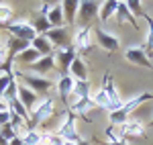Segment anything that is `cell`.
<instances>
[{
    "label": "cell",
    "instance_id": "13",
    "mask_svg": "<svg viewBox=\"0 0 153 145\" xmlns=\"http://www.w3.org/2000/svg\"><path fill=\"white\" fill-rule=\"evenodd\" d=\"M31 47V43H27V41H23V39H16V37L8 35L6 37V51H8V61H12L14 63V59H16V55H21L25 49Z\"/></svg>",
    "mask_w": 153,
    "mask_h": 145
},
{
    "label": "cell",
    "instance_id": "39",
    "mask_svg": "<svg viewBox=\"0 0 153 145\" xmlns=\"http://www.w3.org/2000/svg\"><path fill=\"white\" fill-rule=\"evenodd\" d=\"M0 110H8V104H6L2 98H0Z\"/></svg>",
    "mask_w": 153,
    "mask_h": 145
},
{
    "label": "cell",
    "instance_id": "5",
    "mask_svg": "<svg viewBox=\"0 0 153 145\" xmlns=\"http://www.w3.org/2000/svg\"><path fill=\"white\" fill-rule=\"evenodd\" d=\"M6 31H8V35L16 37V39H23L27 43H33V39L37 37V31L33 23H29V21H14L10 23L8 27H4Z\"/></svg>",
    "mask_w": 153,
    "mask_h": 145
},
{
    "label": "cell",
    "instance_id": "21",
    "mask_svg": "<svg viewBox=\"0 0 153 145\" xmlns=\"http://www.w3.org/2000/svg\"><path fill=\"white\" fill-rule=\"evenodd\" d=\"M31 47L39 51L41 53V57H45V55H53V45L49 43V39L45 35H37L33 39V43H31Z\"/></svg>",
    "mask_w": 153,
    "mask_h": 145
},
{
    "label": "cell",
    "instance_id": "7",
    "mask_svg": "<svg viewBox=\"0 0 153 145\" xmlns=\"http://www.w3.org/2000/svg\"><path fill=\"white\" fill-rule=\"evenodd\" d=\"M94 45H96V39H94V31H92V27L76 31V35H74V47H76V51L90 53V51L94 49Z\"/></svg>",
    "mask_w": 153,
    "mask_h": 145
},
{
    "label": "cell",
    "instance_id": "35",
    "mask_svg": "<svg viewBox=\"0 0 153 145\" xmlns=\"http://www.w3.org/2000/svg\"><path fill=\"white\" fill-rule=\"evenodd\" d=\"M6 63H8V51H6V45H4V47H0V70H4Z\"/></svg>",
    "mask_w": 153,
    "mask_h": 145
},
{
    "label": "cell",
    "instance_id": "33",
    "mask_svg": "<svg viewBox=\"0 0 153 145\" xmlns=\"http://www.w3.org/2000/svg\"><path fill=\"white\" fill-rule=\"evenodd\" d=\"M0 135H2L4 139H8V141H10V139H14V137L19 135V131H16V129L12 127L10 123H8V125H4V127L0 129Z\"/></svg>",
    "mask_w": 153,
    "mask_h": 145
},
{
    "label": "cell",
    "instance_id": "2",
    "mask_svg": "<svg viewBox=\"0 0 153 145\" xmlns=\"http://www.w3.org/2000/svg\"><path fill=\"white\" fill-rule=\"evenodd\" d=\"M16 78L23 80L25 86H29L37 96H47V92L53 88V82L45 78V76H39V74H33V72H14Z\"/></svg>",
    "mask_w": 153,
    "mask_h": 145
},
{
    "label": "cell",
    "instance_id": "32",
    "mask_svg": "<svg viewBox=\"0 0 153 145\" xmlns=\"http://www.w3.org/2000/svg\"><path fill=\"white\" fill-rule=\"evenodd\" d=\"M127 4H129V10L133 12V16H135V19H137V14H139V16H143V14H145V10H143V2H141V0H129Z\"/></svg>",
    "mask_w": 153,
    "mask_h": 145
},
{
    "label": "cell",
    "instance_id": "12",
    "mask_svg": "<svg viewBox=\"0 0 153 145\" xmlns=\"http://www.w3.org/2000/svg\"><path fill=\"white\" fill-rule=\"evenodd\" d=\"M125 57L131 61V63H135V65H141V68H147V70H151L153 68V61L149 59V55L145 53V49L143 47H129L125 51Z\"/></svg>",
    "mask_w": 153,
    "mask_h": 145
},
{
    "label": "cell",
    "instance_id": "3",
    "mask_svg": "<svg viewBox=\"0 0 153 145\" xmlns=\"http://www.w3.org/2000/svg\"><path fill=\"white\" fill-rule=\"evenodd\" d=\"M53 98L45 96L41 102H37V106L31 110V129H35L37 125H43V123H47L51 117H53Z\"/></svg>",
    "mask_w": 153,
    "mask_h": 145
},
{
    "label": "cell",
    "instance_id": "6",
    "mask_svg": "<svg viewBox=\"0 0 153 145\" xmlns=\"http://www.w3.org/2000/svg\"><path fill=\"white\" fill-rule=\"evenodd\" d=\"M45 37L49 39V43L55 47V51H57V49H65V47H71V45H74V37H71V33H70V29H68V27L51 29Z\"/></svg>",
    "mask_w": 153,
    "mask_h": 145
},
{
    "label": "cell",
    "instance_id": "16",
    "mask_svg": "<svg viewBox=\"0 0 153 145\" xmlns=\"http://www.w3.org/2000/svg\"><path fill=\"white\" fill-rule=\"evenodd\" d=\"M114 19H117L118 25L129 23L133 29H137V19H135V16H133V12L129 10V4H127V2H118L117 12H114Z\"/></svg>",
    "mask_w": 153,
    "mask_h": 145
},
{
    "label": "cell",
    "instance_id": "9",
    "mask_svg": "<svg viewBox=\"0 0 153 145\" xmlns=\"http://www.w3.org/2000/svg\"><path fill=\"white\" fill-rule=\"evenodd\" d=\"M59 135L65 139V141H71V143H78L82 137L78 135V129H76V115L71 110H65V119L61 123V129H59Z\"/></svg>",
    "mask_w": 153,
    "mask_h": 145
},
{
    "label": "cell",
    "instance_id": "18",
    "mask_svg": "<svg viewBox=\"0 0 153 145\" xmlns=\"http://www.w3.org/2000/svg\"><path fill=\"white\" fill-rule=\"evenodd\" d=\"M61 6H63L65 25L74 27V25H76V19H78V8H80V2H78V0H63V2H61Z\"/></svg>",
    "mask_w": 153,
    "mask_h": 145
},
{
    "label": "cell",
    "instance_id": "26",
    "mask_svg": "<svg viewBox=\"0 0 153 145\" xmlns=\"http://www.w3.org/2000/svg\"><path fill=\"white\" fill-rule=\"evenodd\" d=\"M71 96L76 98V100L90 98V82H80V80H74V90H71Z\"/></svg>",
    "mask_w": 153,
    "mask_h": 145
},
{
    "label": "cell",
    "instance_id": "40",
    "mask_svg": "<svg viewBox=\"0 0 153 145\" xmlns=\"http://www.w3.org/2000/svg\"><path fill=\"white\" fill-rule=\"evenodd\" d=\"M76 145H90V141H88V139H80Z\"/></svg>",
    "mask_w": 153,
    "mask_h": 145
},
{
    "label": "cell",
    "instance_id": "27",
    "mask_svg": "<svg viewBox=\"0 0 153 145\" xmlns=\"http://www.w3.org/2000/svg\"><path fill=\"white\" fill-rule=\"evenodd\" d=\"M143 19L147 21V35H145V45H143V49H145V53L149 55V53H153V19L147 12L143 14Z\"/></svg>",
    "mask_w": 153,
    "mask_h": 145
},
{
    "label": "cell",
    "instance_id": "14",
    "mask_svg": "<svg viewBox=\"0 0 153 145\" xmlns=\"http://www.w3.org/2000/svg\"><path fill=\"white\" fill-rule=\"evenodd\" d=\"M19 100H21V104H23L25 109L29 110V115H31V110L37 106V102H39V96H37L35 92L29 88V86L25 84H19Z\"/></svg>",
    "mask_w": 153,
    "mask_h": 145
},
{
    "label": "cell",
    "instance_id": "23",
    "mask_svg": "<svg viewBox=\"0 0 153 145\" xmlns=\"http://www.w3.org/2000/svg\"><path fill=\"white\" fill-rule=\"evenodd\" d=\"M117 6H118L117 0H106V2H102L100 8H98V19H100L102 23L110 21V19L114 16V12H117Z\"/></svg>",
    "mask_w": 153,
    "mask_h": 145
},
{
    "label": "cell",
    "instance_id": "42",
    "mask_svg": "<svg viewBox=\"0 0 153 145\" xmlns=\"http://www.w3.org/2000/svg\"><path fill=\"white\" fill-rule=\"evenodd\" d=\"M149 127H151V129H153V119H151V121H149Z\"/></svg>",
    "mask_w": 153,
    "mask_h": 145
},
{
    "label": "cell",
    "instance_id": "22",
    "mask_svg": "<svg viewBox=\"0 0 153 145\" xmlns=\"http://www.w3.org/2000/svg\"><path fill=\"white\" fill-rule=\"evenodd\" d=\"M57 90H59V98L68 104V98H70L71 90H74V78L71 76H61L57 82Z\"/></svg>",
    "mask_w": 153,
    "mask_h": 145
},
{
    "label": "cell",
    "instance_id": "20",
    "mask_svg": "<svg viewBox=\"0 0 153 145\" xmlns=\"http://www.w3.org/2000/svg\"><path fill=\"white\" fill-rule=\"evenodd\" d=\"M47 19H49V23H51L53 29H59V27L65 25V16H63V6H61V2H55V4L51 6Z\"/></svg>",
    "mask_w": 153,
    "mask_h": 145
},
{
    "label": "cell",
    "instance_id": "38",
    "mask_svg": "<svg viewBox=\"0 0 153 145\" xmlns=\"http://www.w3.org/2000/svg\"><path fill=\"white\" fill-rule=\"evenodd\" d=\"M8 145H25L23 143V137H21V135H16L14 139H10V143H8Z\"/></svg>",
    "mask_w": 153,
    "mask_h": 145
},
{
    "label": "cell",
    "instance_id": "25",
    "mask_svg": "<svg viewBox=\"0 0 153 145\" xmlns=\"http://www.w3.org/2000/svg\"><path fill=\"white\" fill-rule=\"evenodd\" d=\"M14 23V8L8 2H0V27H8Z\"/></svg>",
    "mask_w": 153,
    "mask_h": 145
},
{
    "label": "cell",
    "instance_id": "37",
    "mask_svg": "<svg viewBox=\"0 0 153 145\" xmlns=\"http://www.w3.org/2000/svg\"><path fill=\"white\" fill-rule=\"evenodd\" d=\"M8 123H10V112L8 110H0V129L4 125H8Z\"/></svg>",
    "mask_w": 153,
    "mask_h": 145
},
{
    "label": "cell",
    "instance_id": "10",
    "mask_svg": "<svg viewBox=\"0 0 153 145\" xmlns=\"http://www.w3.org/2000/svg\"><path fill=\"white\" fill-rule=\"evenodd\" d=\"M94 39H96V45H100V47L104 49V51H108V53H114V51L120 49L118 37L110 35L104 29H94Z\"/></svg>",
    "mask_w": 153,
    "mask_h": 145
},
{
    "label": "cell",
    "instance_id": "36",
    "mask_svg": "<svg viewBox=\"0 0 153 145\" xmlns=\"http://www.w3.org/2000/svg\"><path fill=\"white\" fill-rule=\"evenodd\" d=\"M51 6H53V4H51V2H41V4H39V14H43V16H47L49 14V10H51Z\"/></svg>",
    "mask_w": 153,
    "mask_h": 145
},
{
    "label": "cell",
    "instance_id": "34",
    "mask_svg": "<svg viewBox=\"0 0 153 145\" xmlns=\"http://www.w3.org/2000/svg\"><path fill=\"white\" fill-rule=\"evenodd\" d=\"M106 137H108L106 145H127V141H125L123 137H117V135L112 133V129H108V131H106Z\"/></svg>",
    "mask_w": 153,
    "mask_h": 145
},
{
    "label": "cell",
    "instance_id": "41",
    "mask_svg": "<svg viewBox=\"0 0 153 145\" xmlns=\"http://www.w3.org/2000/svg\"><path fill=\"white\" fill-rule=\"evenodd\" d=\"M8 143H10V141H8V139H4V137L0 135V145H8Z\"/></svg>",
    "mask_w": 153,
    "mask_h": 145
},
{
    "label": "cell",
    "instance_id": "28",
    "mask_svg": "<svg viewBox=\"0 0 153 145\" xmlns=\"http://www.w3.org/2000/svg\"><path fill=\"white\" fill-rule=\"evenodd\" d=\"M92 100H94L96 109H104V110H108V112L112 110V106H110V100H108V96L104 94V90H102V88H100L94 96H92Z\"/></svg>",
    "mask_w": 153,
    "mask_h": 145
},
{
    "label": "cell",
    "instance_id": "4",
    "mask_svg": "<svg viewBox=\"0 0 153 145\" xmlns=\"http://www.w3.org/2000/svg\"><path fill=\"white\" fill-rule=\"evenodd\" d=\"M98 8H100V4H98V2H92V0H84V2H80L76 25H78L80 29L92 27V21L98 16Z\"/></svg>",
    "mask_w": 153,
    "mask_h": 145
},
{
    "label": "cell",
    "instance_id": "11",
    "mask_svg": "<svg viewBox=\"0 0 153 145\" xmlns=\"http://www.w3.org/2000/svg\"><path fill=\"white\" fill-rule=\"evenodd\" d=\"M102 90H104V94L108 96V100H110V106H112V110H110V112H114V110H118L120 106H123L120 94H118V90H117V86H114V82H112V78H110V74H104V80H102Z\"/></svg>",
    "mask_w": 153,
    "mask_h": 145
},
{
    "label": "cell",
    "instance_id": "8",
    "mask_svg": "<svg viewBox=\"0 0 153 145\" xmlns=\"http://www.w3.org/2000/svg\"><path fill=\"white\" fill-rule=\"evenodd\" d=\"M76 57H78V51H76L74 45L55 51V65L59 68L61 76H70V68H71V63H74Z\"/></svg>",
    "mask_w": 153,
    "mask_h": 145
},
{
    "label": "cell",
    "instance_id": "15",
    "mask_svg": "<svg viewBox=\"0 0 153 145\" xmlns=\"http://www.w3.org/2000/svg\"><path fill=\"white\" fill-rule=\"evenodd\" d=\"M70 76L74 80H80V82H90V70H88V65H86V61L82 57L74 59V63L70 68Z\"/></svg>",
    "mask_w": 153,
    "mask_h": 145
},
{
    "label": "cell",
    "instance_id": "1",
    "mask_svg": "<svg viewBox=\"0 0 153 145\" xmlns=\"http://www.w3.org/2000/svg\"><path fill=\"white\" fill-rule=\"evenodd\" d=\"M147 100H153V92H139L137 96H133L131 100L127 102H123V106L114 112H110V123L114 125V127H123L125 123L129 121V115L133 112L135 109H139L143 102H147Z\"/></svg>",
    "mask_w": 153,
    "mask_h": 145
},
{
    "label": "cell",
    "instance_id": "31",
    "mask_svg": "<svg viewBox=\"0 0 153 145\" xmlns=\"http://www.w3.org/2000/svg\"><path fill=\"white\" fill-rule=\"evenodd\" d=\"M92 106H96L94 100H92V96L90 98H82V100H74L71 102V110H86V109H92Z\"/></svg>",
    "mask_w": 153,
    "mask_h": 145
},
{
    "label": "cell",
    "instance_id": "30",
    "mask_svg": "<svg viewBox=\"0 0 153 145\" xmlns=\"http://www.w3.org/2000/svg\"><path fill=\"white\" fill-rule=\"evenodd\" d=\"M12 78H14V68L6 70V72H0V98L4 96V92H6L8 84L12 82Z\"/></svg>",
    "mask_w": 153,
    "mask_h": 145
},
{
    "label": "cell",
    "instance_id": "43",
    "mask_svg": "<svg viewBox=\"0 0 153 145\" xmlns=\"http://www.w3.org/2000/svg\"><path fill=\"white\" fill-rule=\"evenodd\" d=\"M0 47H4V43H2V39H0Z\"/></svg>",
    "mask_w": 153,
    "mask_h": 145
},
{
    "label": "cell",
    "instance_id": "19",
    "mask_svg": "<svg viewBox=\"0 0 153 145\" xmlns=\"http://www.w3.org/2000/svg\"><path fill=\"white\" fill-rule=\"evenodd\" d=\"M123 137H145V125L139 121H127L120 127Z\"/></svg>",
    "mask_w": 153,
    "mask_h": 145
},
{
    "label": "cell",
    "instance_id": "17",
    "mask_svg": "<svg viewBox=\"0 0 153 145\" xmlns=\"http://www.w3.org/2000/svg\"><path fill=\"white\" fill-rule=\"evenodd\" d=\"M29 68H31L33 74H39V76L53 72V68H55V55H45V57H41L39 61H35V63L29 65Z\"/></svg>",
    "mask_w": 153,
    "mask_h": 145
},
{
    "label": "cell",
    "instance_id": "29",
    "mask_svg": "<svg viewBox=\"0 0 153 145\" xmlns=\"http://www.w3.org/2000/svg\"><path fill=\"white\" fill-rule=\"evenodd\" d=\"M41 141H43V135L39 131H35V129H27L25 131V135H23L25 145H41Z\"/></svg>",
    "mask_w": 153,
    "mask_h": 145
},
{
    "label": "cell",
    "instance_id": "24",
    "mask_svg": "<svg viewBox=\"0 0 153 145\" xmlns=\"http://www.w3.org/2000/svg\"><path fill=\"white\" fill-rule=\"evenodd\" d=\"M41 59V53L39 51H35L33 47L25 49L21 55H16V59H14V63H23V65H33L35 61Z\"/></svg>",
    "mask_w": 153,
    "mask_h": 145
}]
</instances>
